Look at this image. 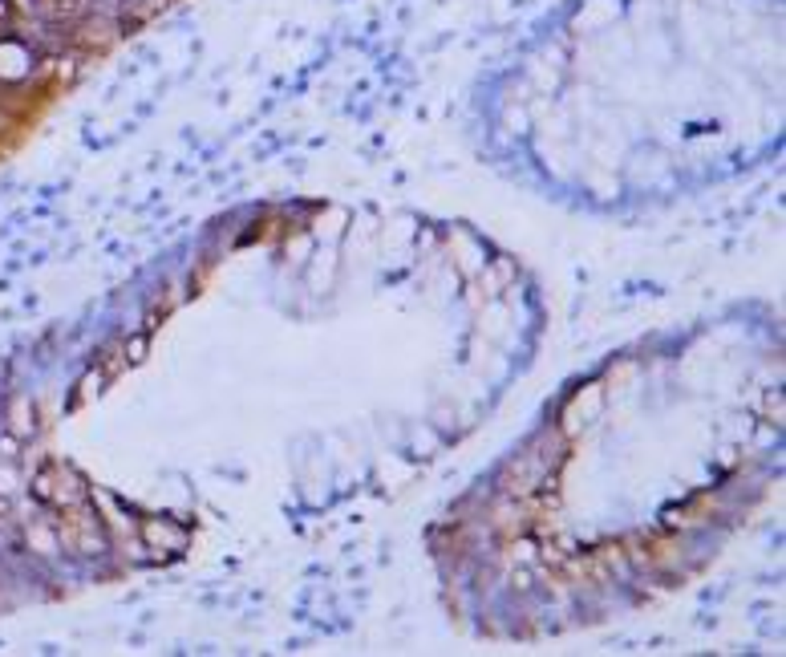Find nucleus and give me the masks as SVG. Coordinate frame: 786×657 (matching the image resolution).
I'll return each instance as SVG.
<instances>
[{
    "mask_svg": "<svg viewBox=\"0 0 786 657\" xmlns=\"http://www.w3.org/2000/svg\"><path fill=\"white\" fill-rule=\"evenodd\" d=\"M126 353H130V357H134V361H138V357L146 353V341H142V337H134V341L126 345Z\"/></svg>",
    "mask_w": 786,
    "mask_h": 657,
    "instance_id": "20e7f679",
    "label": "nucleus"
},
{
    "mask_svg": "<svg viewBox=\"0 0 786 657\" xmlns=\"http://www.w3.org/2000/svg\"><path fill=\"white\" fill-rule=\"evenodd\" d=\"M9 491H16V475L0 467V495H9Z\"/></svg>",
    "mask_w": 786,
    "mask_h": 657,
    "instance_id": "7ed1b4c3",
    "label": "nucleus"
},
{
    "mask_svg": "<svg viewBox=\"0 0 786 657\" xmlns=\"http://www.w3.org/2000/svg\"><path fill=\"white\" fill-rule=\"evenodd\" d=\"M13 434H16V438L33 434V406H29L25 398H16V402H13Z\"/></svg>",
    "mask_w": 786,
    "mask_h": 657,
    "instance_id": "f257e3e1",
    "label": "nucleus"
},
{
    "mask_svg": "<svg viewBox=\"0 0 786 657\" xmlns=\"http://www.w3.org/2000/svg\"><path fill=\"white\" fill-rule=\"evenodd\" d=\"M146 540L150 543H171V548H183V531L178 528H166V523H146Z\"/></svg>",
    "mask_w": 786,
    "mask_h": 657,
    "instance_id": "f03ea898",
    "label": "nucleus"
},
{
    "mask_svg": "<svg viewBox=\"0 0 786 657\" xmlns=\"http://www.w3.org/2000/svg\"><path fill=\"white\" fill-rule=\"evenodd\" d=\"M4 13H9V0H0V16H4Z\"/></svg>",
    "mask_w": 786,
    "mask_h": 657,
    "instance_id": "39448f33",
    "label": "nucleus"
}]
</instances>
